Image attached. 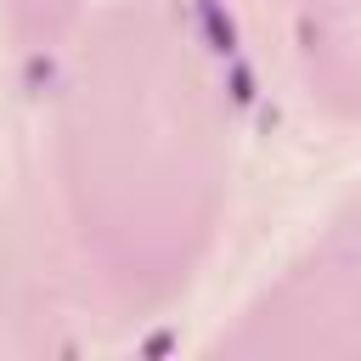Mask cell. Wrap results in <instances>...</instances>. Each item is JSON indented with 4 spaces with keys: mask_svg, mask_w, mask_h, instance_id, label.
I'll list each match as a JSON object with an SVG mask.
<instances>
[{
    "mask_svg": "<svg viewBox=\"0 0 361 361\" xmlns=\"http://www.w3.org/2000/svg\"><path fill=\"white\" fill-rule=\"evenodd\" d=\"M197 23H203V39L214 56H237V23L220 11V0H197Z\"/></svg>",
    "mask_w": 361,
    "mask_h": 361,
    "instance_id": "cell-1",
    "label": "cell"
},
{
    "mask_svg": "<svg viewBox=\"0 0 361 361\" xmlns=\"http://www.w3.org/2000/svg\"><path fill=\"white\" fill-rule=\"evenodd\" d=\"M226 90H231L237 107H254V96H259V90H254V68L237 62V56H226Z\"/></svg>",
    "mask_w": 361,
    "mask_h": 361,
    "instance_id": "cell-2",
    "label": "cell"
},
{
    "mask_svg": "<svg viewBox=\"0 0 361 361\" xmlns=\"http://www.w3.org/2000/svg\"><path fill=\"white\" fill-rule=\"evenodd\" d=\"M23 79H28V90H45V85L56 79V62H51V56H28V68H23Z\"/></svg>",
    "mask_w": 361,
    "mask_h": 361,
    "instance_id": "cell-3",
    "label": "cell"
}]
</instances>
